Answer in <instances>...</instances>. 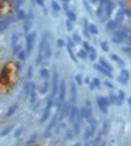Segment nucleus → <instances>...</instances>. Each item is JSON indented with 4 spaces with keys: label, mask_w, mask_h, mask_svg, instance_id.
<instances>
[{
    "label": "nucleus",
    "mask_w": 131,
    "mask_h": 146,
    "mask_svg": "<svg viewBox=\"0 0 131 146\" xmlns=\"http://www.w3.org/2000/svg\"><path fill=\"white\" fill-rule=\"evenodd\" d=\"M51 5H52V7H53V10H54L55 12H59L61 9H60V6H59V4L55 1V0H52L51 1Z\"/></svg>",
    "instance_id": "obj_19"
},
{
    "label": "nucleus",
    "mask_w": 131,
    "mask_h": 146,
    "mask_svg": "<svg viewBox=\"0 0 131 146\" xmlns=\"http://www.w3.org/2000/svg\"><path fill=\"white\" fill-rule=\"evenodd\" d=\"M112 9H113V5L111 1H107L106 3V17H108L111 13H112Z\"/></svg>",
    "instance_id": "obj_14"
},
{
    "label": "nucleus",
    "mask_w": 131,
    "mask_h": 146,
    "mask_svg": "<svg viewBox=\"0 0 131 146\" xmlns=\"http://www.w3.org/2000/svg\"><path fill=\"white\" fill-rule=\"evenodd\" d=\"M129 30L127 29H121V30H118L117 33L113 35V37H112V41L114 42V43H121L124 40H126V37L129 36Z\"/></svg>",
    "instance_id": "obj_1"
},
{
    "label": "nucleus",
    "mask_w": 131,
    "mask_h": 146,
    "mask_svg": "<svg viewBox=\"0 0 131 146\" xmlns=\"http://www.w3.org/2000/svg\"><path fill=\"white\" fill-rule=\"evenodd\" d=\"M35 99H36V93H35V86H34V84H33V89H31V92H30V102L34 104Z\"/></svg>",
    "instance_id": "obj_21"
},
{
    "label": "nucleus",
    "mask_w": 131,
    "mask_h": 146,
    "mask_svg": "<svg viewBox=\"0 0 131 146\" xmlns=\"http://www.w3.org/2000/svg\"><path fill=\"white\" fill-rule=\"evenodd\" d=\"M16 109H17V105H13V107H12V108L10 109L9 111H7V114H6V116H11L12 114L15 113V110H16Z\"/></svg>",
    "instance_id": "obj_35"
},
{
    "label": "nucleus",
    "mask_w": 131,
    "mask_h": 146,
    "mask_svg": "<svg viewBox=\"0 0 131 146\" xmlns=\"http://www.w3.org/2000/svg\"><path fill=\"white\" fill-rule=\"evenodd\" d=\"M37 138V134L35 133V134H33V136H31V139H29V141H28V145H31L34 141H35V139Z\"/></svg>",
    "instance_id": "obj_37"
},
{
    "label": "nucleus",
    "mask_w": 131,
    "mask_h": 146,
    "mask_svg": "<svg viewBox=\"0 0 131 146\" xmlns=\"http://www.w3.org/2000/svg\"><path fill=\"white\" fill-rule=\"evenodd\" d=\"M85 146H89V144H87V145H85Z\"/></svg>",
    "instance_id": "obj_57"
},
{
    "label": "nucleus",
    "mask_w": 131,
    "mask_h": 146,
    "mask_svg": "<svg viewBox=\"0 0 131 146\" xmlns=\"http://www.w3.org/2000/svg\"><path fill=\"white\" fill-rule=\"evenodd\" d=\"M83 48H84V50H87V52H89L92 47H89V44H88L87 42H83Z\"/></svg>",
    "instance_id": "obj_42"
},
{
    "label": "nucleus",
    "mask_w": 131,
    "mask_h": 146,
    "mask_svg": "<svg viewBox=\"0 0 131 146\" xmlns=\"http://www.w3.org/2000/svg\"><path fill=\"white\" fill-rule=\"evenodd\" d=\"M63 1H64V3H67V1H69V0H63Z\"/></svg>",
    "instance_id": "obj_56"
},
{
    "label": "nucleus",
    "mask_w": 131,
    "mask_h": 146,
    "mask_svg": "<svg viewBox=\"0 0 131 146\" xmlns=\"http://www.w3.org/2000/svg\"><path fill=\"white\" fill-rule=\"evenodd\" d=\"M57 91H58V73L54 72L53 73V86H52V93H51V98L52 99L57 95Z\"/></svg>",
    "instance_id": "obj_4"
},
{
    "label": "nucleus",
    "mask_w": 131,
    "mask_h": 146,
    "mask_svg": "<svg viewBox=\"0 0 131 146\" xmlns=\"http://www.w3.org/2000/svg\"><path fill=\"white\" fill-rule=\"evenodd\" d=\"M96 102H98V105H99V108L101 109V111L102 113H107V107L111 103L108 99L105 97H98L96 98Z\"/></svg>",
    "instance_id": "obj_2"
},
{
    "label": "nucleus",
    "mask_w": 131,
    "mask_h": 146,
    "mask_svg": "<svg viewBox=\"0 0 131 146\" xmlns=\"http://www.w3.org/2000/svg\"><path fill=\"white\" fill-rule=\"evenodd\" d=\"M94 67H95V70H98L100 71L101 73H104L105 76H107V77H112V73H111V71H108L107 68H105L102 65H100V64H96V65H94Z\"/></svg>",
    "instance_id": "obj_8"
},
{
    "label": "nucleus",
    "mask_w": 131,
    "mask_h": 146,
    "mask_svg": "<svg viewBox=\"0 0 131 146\" xmlns=\"http://www.w3.org/2000/svg\"><path fill=\"white\" fill-rule=\"evenodd\" d=\"M49 111H51V109H45V113H43V115H42V117L40 119V122H45L46 120H47V117L49 116Z\"/></svg>",
    "instance_id": "obj_16"
},
{
    "label": "nucleus",
    "mask_w": 131,
    "mask_h": 146,
    "mask_svg": "<svg viewBox=\"0 0 131 146\" xmlns=\"http://www.w3.org/2000/svg\"><path fill=\"white\" fill-rule=\"evenodd\" d=\"M22 130H23V128H18L16 130V133H15V136H19V134L22 133Z\"/></svg>",
    "instance_id": "obj_45"
},
{
    "label": "nucleus",
    "mask_w": 131,
    "mask_h": 146,
    "mask_svg": "<svg viewBox=\"0 0 131 146\" xmlns=\"http://www.w3.org/2000/svg\"><path fill=\"white\" fill-rule=\"evenodd\" d=\"M105 85H106V86L107 87H109V89H113V85H112V84H111V83H109V81H105Z\"/></svg>",
    "instance_id": "obj_48"
},
{
    "label": "nucleus",
    "mask_w": 131,
    "mask_h": 146,
    "mask_svg": "<svg viewBox=\"0 0 131 146\" xmlns=\"http://www.w3.org/2000/svg\"><path fill=\"white\" fill-rule=\"evenodd\" d=\"M9 24H10L9 21H6V19H0V31H3V30L7 29Z\"/></svg>",
    "instance_id": "obj_13"
},
{
    "label": "nucleus",
    "mask_w": 131,
    "mask_h": 146,
    "mask_svg": "<svg viewBox=\"0 0 131 146\" xmlns=\"http://www.w3.org/2000/svg\"><path fill=\"white\" fill-rule=\"evenodd\" d=\"M95 146H96V145H95Z\"/></svg>",
    "instance_id": "obj_59"
},
{
    "label": "nucleus",
    "mask_w": 131,
    "mask_h": 146,
    "mask_svg": "<svg viewBox=\"0 0 131 146\" xmlns=\"http://www.w3.org/2000/svg\"><path fill=\"white\" fill-rule=\"evenodd\" d=\"M124 97H125V93L120 90V91H119V98H120V99H124Z\"/></svg>",
    "instance_id": "obj_50"
},
{
    "label": "nucleus",
    "mask_w": 131,
    "mask_h": 146,
    "mask_svg": "<svg viewBox=\"0 0 131 146\" xmlns=\"http://www.w3.org/2000/svg\"><path fill=\"white\" fill-rule=\"evenodd\" d=\"M43 56L46 59H49V56H51V47H49V44L47 43L46 46V48H45V52H43Z\"/></svg>",
    "instance_id": "obj_20"
},
{
    "label": "nucleus",
    "mask_w": 131,
    "mask_h": 146,
    "mask_svg": "<svg viewBox=\"0 0 131 146\" xmlns=\"http://www.w3.org/2000/svg\"><path fill=\"white\" fill-rule=\"evenodd\" d=\"M101 48H102L104 52H108V44L106 42H101Z\"/></svg>",
    "instance_id": "obj_36"
},
{
    "label": "nucleus",
    "mask_w": 131,
    "mask_h": 146,
    "mask_svg": "<svg viewBox=\"0 0 131 146\" xmlns=\"http://www.w3.org/2000/svg\"><path fill=\"white\" fill-rule=\"evenodd\" d=\"M100 65H102L105 68H107L108 71H111V72H112V66L109 65V64H107L104 59H100Z\"/></svg>",
    "instance_id": "obj_26"
},
{
    "label": "nucleus",
    "mask_w": 131,
    "mask_h": 146,
    "mask_svg": "<svg viewBox=\"0 0 131 146\" xmlns=\"http://www.w3.org/2000/svg\"><path fill=\"white\" fill-rule=\"evenodd\" d=\"M123 50H124L125 53H130V54H131V46H129V47H125V48L123 49Z\"/></svg>",
    "instance_id": "obj_47"
},
{
    "label": "nucleus",
    "mask_w": 131,
    "mask_h": 146,
    "mask_svg": "<svg viewBox=\"0 0 131 146\" xmlns=\"http://www.w3.org/2000/svg\"><path fill=\"white\" fill-rule=\"evenodd\" d=\"M119 24H118V22L117 21H109L108 23H107V25H106V30H114V29H117V27H118Z\"/></svg>",
    "instance_id": "obj_10"
},
{
    "label": "nucleus",
    "mask_w": 131,
    "mask_h": 146,
    "mask_svg": "<svg viewBox=\"0 0 131 146\" xmlns=\"http://www.w3.org/2000/svg\"><path fill=\"white\" fill-rule=\"evenodd\" d=\"M67 52H69V54H70V58H71V59H72V61H75V62H77L76 56H75V54H73V52H72V47H71V46H69V44H67Z\"/></svg>",
    "instance_id": "obj_22"
},
{
    "label": "nucleus",
    "mask_w": 131,
    "mask_h": 146,
    "mask_svg": "<svg viewBox=\"0 0 131 146\" xmlns=\"http://www.w3.org/2000/svg\"><path fill=\"white\" fill-rule=\"evenodd\" d=\"M72 138H73V135H72V132H71V130H67V132H66V139L71 140Z\"/></svg>",
    "instance_id": "obj_38"
},
{
    "label": "nucleus",
    "mask_w": 131,
    "mask_h": 146,
    "mask_svg": "<svg viewBox=\"0 0 131 146\" xmlns=\"http://www.w3.org/2000/svg\"><path fill=\"white\" fill-rule=\"evenodd\" d=\"M129 77H130V74H129V72L126 70H121V72H120V76L119 78H118V81L119 83H121V84H126L127 83V80H129Z\"/></svg>",
    "instance_id": "obj_7"
},
{
    "label": "nucleus",
    "mask_w": 131,
    "mask_h": 146,
    "mask_svg": "<svg viewBox=\"0 0 131 146\" xmlns=\"http://www.w3.org/2000/svg\"><path fill=\"white\" fill-rule=\"evenodd\" d=\"M77 98V90H76V85L71 84V102L75 103Z\"/></svg>",
    "instance_id": "obj_11"
},
{
    "label": "nucleus",
    "mask_w": 131,
    "mask_h": 146,
    "mask_svg": "<svg viewBox=\"0 0 131 146\" xmlns=\"http://www.w3.org/2000/svg\"><path fill=\"white\" fill-rule=\"evenodd\" d=\"M127 102H129V104H130V105H131V97L129 98V99H127Z\"/></svg>",
    "instance_id": "obj_54"
},
{
    "label": "nucleus",
    "mask_w": 131,
    "mask_h": 146,
    "mask_svg": "<svg viewBox=\"0 0 131 146\" xmlns=\"http://www.w3.org/2000/svg\"><path fill=\"white\" fill-rule=\"evenodd\" d=\"M94 132L95 130L94 129H92V127H89V128H87V130H85V135H84V138H85V140H88L92 135L94 134Z\"/></svg>",
    "instance_id": "obj_17"
},
{
    "label": "nucleus",
    "mask_w": 131,
    "mask_h": 146,
    "mask_svg": "<svg viewBox=\"0 0 131 146\" xmlns=\"http://www.w3.org/2000/svg\"><path fill=\"white\" fill-rule=\"evenodd\" d=\"M111 59H112V60H114V61H117V62H118V64H119V65L121 66V67L124 66V62H123V61H121V60L119 59V56H118V55L112 54V55H111Z\"/></svg>",
    "instance_id": "obj_25"
},
{
    "label": "nucleus",
    "mask_w": 131,
    "mask_h": 146,
    "mask_svg": "<svg viewBox=\"0 0 131 146\" xmlns=\"http://www.w3.org/2000/svg\"><path fill=\"white\" fill-rule=\"evenodd\" d=\"M21 50H22V47H21L19 44H16V46H13V54H18Z\"/></svg>",
    "instance_id": "obj_31"
},
{
    "label": "nucleus",
    "mask_w": 131,
    "mask_h": 146,
    "mask_svg": "<svg viewBox=\"0 0 131 146\" xmlns=\"http://www.w3.org/2000/svg\"><path fill=\"white\" fill-rule=\"evenodd\" d=\"M66 16L69 17V21H71V22H75V21H76V15L72 11H69V10H67V11H66Z\"/></svg>",
    "instance_id": "obj_18"
},
{
    "label": "nucleus",
    "mask_w": 131,
    "mask_h": 146,
    "mask_svg": "<svg viewBox=\"0 0 131 146\" xmlns=\"http://www.w3.org/2000/svg\"><path fill=\"white\" fill-rule=\"evenodd\" d=\"M12 128H13V126H9V127H6L4 130H1L0 135H1V136H5V135H7V134H9V133H10V132L12 130Z\"/></svg>",
    "instance_id": "obj_23"
},
{
    "label": "nucleus",
    "mask_w": 131,
    "mask_h": 146,
    "mask_svg": "<svg viewBox=\"0 0 131 146\" xmlns=\"http://www.w3.org/2000/svg\"><path fill=\"white\" fill-rule=\"evenodd\" d=\"M78 56L81 58V59H87V50H79L78 52Z\"/></svg>",
    "instance_id": "obj_29"
},
{
    "label": "nucleus",
    "mask_w": 131,
    "mask_h": 146,
    "mask_svg": "<svg viewBox=\"0 0 131 146\" xmlns=\"http://www.w3.org/2000/svg\"><path fill=\"white\" fill-rule=\"evenodd\" d=\"M77 114H78V111H77L76 107H72L71 110H70V114H69V120H70V122H75V119L77 117Z\"/></svg>",
    "instance_id": "obj_9"
},
{
    "label": "nucleus",
    "mask_w": 131,
    "mask_h": 146,
    "mask_svg": "<svg viewBox=\"0 0 131 146\" xmlns=\"http://www.w3.org/2000/svg\"><path fill=\"white\" fill-rule=\"evenodd\" d=\"M18 18H19V19H24V17H25V13H24V12L23 11H19L18 12Z\"/></svg>",
    "instance_id": "obj_43"
},
{
    "label": "nucleus",
    "mask_w": 131,
    "mask_h": 146,
    "mask_svg": "<svg viewBox=\"0 0 131 146\" xmlns=\"http://www.w3.org/2000/svg\"><path fill=\"white\" fill-rule=\"evenodd\" d=\"M57 120H58V117H57V114H55L54 116H53V119H52V121H51V123L48 124V127H47V128H46V130H45V138H48L49 135H51V130L54 128Z\"/></svg>",
    "instance_id": "obj_5"
},
{
    "label": "nucleus",
    "mask_w": 131,
    "mask_h": 146,
    "mask_svg": "<svg viewBox=\"0 0 131 146\" xmlns=\"http://www.w3.org/2000/svg\"><path fill=\"white\" fill-rule=\"evenodd\" d=\"M73 41H75V42H81V37H79L77 34H75V35H73Z\"/></svg>",
    "instance_id": "obj_44"
},
{
    "label": "nucleus",
    "mask_w": 131,
    "mask_h": 146,
    "mask_svg": "<svg viewBox=\"0 0 131 146\" xmlns=\"http://www.w3.org/2000/svg\"><path fill=\"white\" fill-rule=\"evenodd\" d=\"M35 36H36V34L35 33H31L30 35H28L27 36V53H30V52L33 50Z\"/></svg>",
    "instance_id": "obj_3"
},
{
    "label": "nucleus",
    "mask_w": 131,
    "mask_h": 146,
    "mask_svg": "<svg viewBox=\"0 0 131 146\" xmlns=\"http://www.w3.org/2000/svg\"><path fill=\"white\" fill-rule=\"evenodd\" d=\"M31 76H33V67H29V70H28V77L30 78Z\"/></svg>",
    "instance_id": "obj_46"
},
{
    "label": "nucleus",
    "mask_w": 131,
    "mask_h": 146,
    "mask_svg": "<svg viewBox=\"0 0 131 146\" xmlns=\"http://www.w3.org/2000/svg\"><path fill=\"white\" fill-rule=\"evenodd\" d=\"M73 146H81V144H79V142H77V144H75Z\"/></svg>",
    "instance_id": "obj_55"
},
{
    "label": "nucleus",
    "mask_w": 131,
    "mask_h": 146,
    "mask_svg": "<svg viewBox=\"0 0 131 146\" xmlns=\"http://www.w3.org/2000/svg\"><path fill=\"white\" fill-rule=\"evenodd\" d=\"M92 84H93V85H94V86H95V87H99V85H100V80L95 78V79H94V80H93V83H92Z\"/></svg>",
    "instance_id": "obj_40"
},
{
    "label": "nucleus",
    "mask_w": 131,
    "mask_h": 146,
    "mask_svg": "<svg viewBox=\"0 0 131 146\" xmlns=\"http://www.w3.org/2000/svg\"><path fill=\"white\" fill-rule=\"evenodd\" d=\"M47 90H48V81L46 80V83H45L43 87H42V89L40 90V92H41V93H46V92H47Z\"/></svg>",
    "instance_id": "obj_32"
},
{
    "label": "nucleus",
    "mask_w": 131,
    "mask_h": 146,
    "mask_svg": "<svg viewBox=\"0 0 131 146\" xmlns=\"http://www.w3.org/2000/svg\"><path fill=\"white\" fill-rule=\"evenodd\" d=\"M126 41H127V43H129V44H130V46H131V33L129 34V36L126 37Z\"/></svg>",
    "instance_id": "obj_51"
},
{
    "label": "nucleus",
    "mask_w": 131,
    "mask_h": 146,
    "mask_svg": "<svg viewBox=\"0 0 131 146\" xmlns=\"http://www.w3.org/2000/svg\"><path fill=\"white\" fill-rule=\"evenodd\" d=\"M65 92H66V86H65V80L60 81L59 86V102H63L65 98Z\"/></svg>",
    "instance_id": "obj_6"
},
{
    "label": "nucleus",
    "mask_w": 131,
    "mask_h": 146,
    "mask_svg": "<svg viewBox=\"0 0 131 146\" xmlns=\"http://www.w3.org/2000/svg\"><path fill=\"white\" fill-rule=\"evenodd\" d=\"M25 56H27V54H25L24 50H21V52L18 53V58H19L21 60H25Z\"/></svg>",
    "instance_id": "obj_33"
},
{
    "label": "nucleus",
    "mask_w": 131,
    "mask_h": 146,
    "mask_svg": "<svg viewBox=\"0 0 131 146\" xmlns=\"http://www.w3.org/2000/svg\"><path fill=\"white\" fill-rule=\"evenodd\" d=\"M40 76L42 77L45 80H47V79H48V77H49L48 71L46 70V68H41V70H40Z\"/></svg>",
    "instance_id": "obj_15"
},
{
    "label": "nucleus",
    "mask_w": 131,
    "mask_h": 146,
    "mask_svg": "<svg viewBox=\"0 0 131 146\" xmlns=\"http://www.w3.org/2000/svg\"><path fill=\"white\" fill-rule=\"evenodd\" d=\"M89 59L92 60V61H94V60L96 59V52H95L94 48H90V50H89Z\"/></svg>",
    "instance_id": "obj_24"
},
{
    "label": "nucleus",
    "mask_w": 131,
    "mask_h": 146,
    "mask_svg": "<svg viewBox=\"0 0 131 146\" xmlns=\"http://www.w3.org/2000/svg\"><path fill=\"white\" fill-rule=\"evenodd\" d=\"M66 29L70 31V30H72V24H71V21H67L66 22Z\"/></svg>",
    "instance_id": "obj_39"
},
{
    "label": "nucleus",
    "mask_w": 131,
    "mask_h": 146,
    "mask_svg": "<svg viewBox=\"0 0 131 146\" xmlns=\"http://www.w3.org/2000/svg\"><path fill=\"white\" fill-rule=\"evenodd\" d=\"M57 44H58V47H63V46H64V41H63V40H58Z\"/></svg>",
    "instance_id": "obj_49"
},
{
    "label": "nucleus",
    "mask_w": 131,
    "mask_h": 146,
    "mask_svg": "<svg viewBox=\"0 0 131 146\" xmlns=\"http://www.w3.org/2000/svg\"><path fill=\"white\" fill-rule=\"evenodd\" d=\"M87 30H88V31H89V33H90V34H94V35H98V34H99L98 28L95 27L94 24H88Z\"/></svg>",
    "instance_id": "obj_12"
},
{
    "label": "nucleus",
    "mask_w": 131,
    "mask_h": 146,
    "mask_svg": "<svg viewBox=\"0 0 131 146\" xmlns=\"http://www.w3.org/2000/svg\"><path fill=\"white\" fill-rule=\"evenodd\" d=\"M102 146H106V145H105V144H104V145H102Z\"/></svg>",
    "instance_id": "obj_58"
},
{
    "label": "nucleus",
    "mask_w": 131,
    "mask_h": 146,
    "mask_svg": "<svg viewBox=\"0 0 131 146\" xmlns=\"http://www.w3.org/2000/svg\"><path fill=\"white\" fill-rule=\"evenodd\" d=\"M76 83L78 84V85H82V84H83L82 76H81V74H77V76H76Z\"/></svg>",
    "instance_id": "obj_34"
},
{
    "label": "nucleus",
    "mask_w": 131,
    "mask_h": 146,
    "mask_svg": "<svg viewBox=\"0 0 131 146\" xmlns=\"http://www.w3.org/2000/svg\"><path fill=\"white\" fill-rule=\"evenodd\" d=\"M36 3H37L38 5H41V6H43V0H36Z\"/></svg>",
    "instance_id": "obj_53"
},
{
    "label": "nucleus",
    "mask_w": 131,
    "mask_h": 146,
    "mask_svg": "<svg viewBox=\"0 0 131 146\" xmlns=\"http://www.w3.org/2000/svg\"><path fill=\"white\" fill-rule=\"evenodd\" d=\"M18 36H17V34H15L13 35V37H12V46H16V43H17V40H18Z\"/></svg>",
    "instance_id": "obj_41"
},
{
    "label": "nucleus",
    "mask_w": 131,
    "mask_h": 146,
    "mask_svg": "<svg viewBox=\"0 0 131 146\" xmlns=\"http://www.w3.org/2000/svg\"><path fill=\"white\" fill-rule=\"evenodd\" d=\"M123 12H124V15H126V16H130L131 17V12L127 11V10H123Z\"/></svg>",
    "instance_id": "obj_52"
},
{
    "label": "nucleus",
    "mask_w": 131,
    "mask_h": 146,
    "mask_svg": "<svg viewBox=\"0 0 131 146\" xmlns=\"http://www.w3.org/2000/svg\"><path fill=\"white\" fill-rule=\"evenodd\" d=\"M11 3L12 4H13V6H15V7H16V9H18V7H19V6L22 5V0H11Z\"/></svg>",
    "instance_id": "obj_30"
},
{
    "label": "nucleus",
    "mask_w": 131,
    "mask_h": 146,
    "mask_svg": "<svg viewBox=\"0 0 131 146\" xmlns=\"http://www.w3.org/2000/svg\"><path fill=\"white\" fill-rule=\"evenodd\" d=\"M79 124H81V122H73V133L75 134H78L79 133Z\"/></svg>",
    "instance_id": "obj_28"
},
{
    "label": "nucleus",
    "mask_w": 131,
    "mask_h": 146,
    "mask_svg": "<svg viewBox=\"0 0 131 146\" xmlns=\"http://www.w3.org/2000/svg\"><path fill=\"white\" fill-rule=\"evenodd\" d=\"M30 25H31V18H28L27 22H25V25H24V31H25V33H28V31H29Z\"/></svg>",
    "instance_id": "obj_27"
}]
</instances>
